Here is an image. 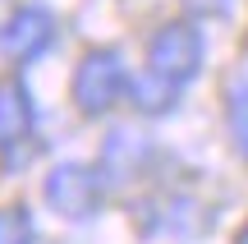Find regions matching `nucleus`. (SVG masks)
Here are the masks:
<instances>
[{
	"label": "nucleus",
	"instance_id": "nucleus-1",
	"mask_svg": "<svg viewBox=\"0 0 248 244\" xmlns=\"http://www.w3.org/2000/svg\"><path fill=\"white\" fill-rule=\"evenodd\" d=\"M202 60H207V37H202V28L188 23V18L161 23L156 33H152V42H147V74L161 79V83H170V88H179V92L202 74Z\"/></svg>",
	"mask_w": 248,
	"mask_h": 244
},
{
	"label": "nucleus",
	"instance_id": "nucleus-2",
	"mask_svg": "<svg viewBox=\"0 0 248 244\" xmlns=\"http://www.w3.org/2000/svg\"><path fill=\"white\" fill-rule=\"evenodd\" d=\"M129 65H124V55L115 46H92L88 55L78 60V69H74V83H69V97L74 106L83 111V115H106V111H115L124 97H129Z\"/></svg>",
	"mask_w": 248,
	"mask_h": 244
},
{
	"label": "nucleus",
	"instance_id": "nucleus-3",
	"mask_svg": "<svg viewBox=\"0 0 248 244\" xmlns=\"http://www.w3.org/2000/svg\"><path fill=\"white\" fill-rule=\"evenodd\" d=\"M46 194V208L64 221H92L101 212V198H106V175L88 162H60L51 166L42 184Z\"/></svg>",
	"mask_w": 248,
	"mask_h": 244
},
{
	"label": "nucleus",
	"instance_id": "nucleus-4",
	"mask_svg": "<svg viewBox=\"0 0 248 244\" xmlns=\"http://www.w3.org/2000/svg\"><path fill=\"white\" fill-rule=\"evenodd\" d=\"M51 42H55V14L42 9V5H14V14L0 28V51L14 65L42 60V55L51 51Z\"/></svg>",
	"mask_w": 248,
	"mask_h": 244
},
{
	"label": "nucleus",
	"instance_id": "nucleus-5",
	"mask_svg": "<svg viewBox=\"0 0 248 244\" xmlns=\"http://www.w3.org/2000/svg\"><path fill=\"white\" fill-rule=\"evenodd\" d=\"M37 125V106H32V88L23 79H5L0 83V152H14L32 138Z\"/></svg>",
	"mask_w": 248,
	"mask_h": 244
},
{
	"label": "nucleus",
	"instance_id": "nucleus-6",
	"mask_svg": "<svg viewBox=\"0 0 248 244\" xmlns=\"http://www.w3.org/2000/svg\"><path fill=\"white\" fill-rule=\"evenodd\" d=\"M142 162H147V138H138L133 129H115L101 147V175H110V180L138 175Z\"/></svg>",
	"mask_w": 248,
	"mask_h": 244
},
{
	"label": "nucleus",
	"instance_id": "nucleus-7",
	"mask_svg": "<svg viewBox=\"0 0 248 244\" xmlns=\"http://www.w3.org/2000/svg\"><path fill=\"white\" fill-rule=\"evenodd\" d=\"M129 97H133V106H138L142 115H166V111L179 101V88H170V83L152 79V74L142 69V79L129 83Z\"/></svg>",
	"mask_w": 248,
	"mask_h": 244
},
{
	"label": "nucleus",
	"instance_id": "nucleus-8",
	"mask_svg": "<svg viewBox=\"0 0 248 244\" xmlns=\"http://www.w3.org/2000/svg\"><path fill=\"white\" fill-rule=\"evenodd\" d=\"M225 120H230V138L239 147V157L248 162V79H234L225 92Z\"/></svg>",
	"mask_w": 248,
	"mask_h": 244
},
{
	"label": "nucleus",
	"instance_id": "nucleus-9",
	"mask_svg": "<svg viewBox=\"0 0 248 244\" xmlns=\"http://www.w3.org/2000/svg\"><path fill=\"white\" fill-rule=\"evenodd\" d=\"M0 244H37V221L28 208H0Z\"/></svg>",
	"mask_w": 248,
	"mask_h": 244
},
{
	"label": "nucleus",
	"instance_id": "nucleus-10",
	"mask_svg": "<svg viewBox=\"0 0 248 244\" xmlns=\"http://www.w3.org/2000/svg\"><path fill=\"white\" fill-rule=\"evenodd\" d=\"M14 14V5H9V0H0V28H5V18Z\"/></svg>",
	"mask_w": 248,
	"mask_h": 244
},
{
	"label": "nucleus",
	"instance_id": "nucleus-11",
	"mask_svg": "<svg viewBox=\"0 0 248 244\" xmlns=\"http://www.w3.org/2000/svg\"><path fill=\"white\" fill-rule=\"evenodd\" d=\"M234 244H248V221H244V230H239V240H234Z\"/></svg>",
	"mask_w": 248,
	"mask_h": 244
}]
</instances>
